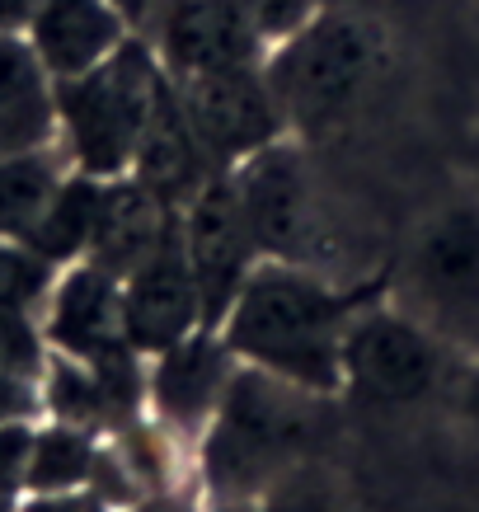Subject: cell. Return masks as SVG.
Masks as SVG:
<instances>
[{"mask_svg":"<svg viewBox=\"0 0 479 512\" xmlns=\"http://www.w3.org/2000/svg\"><path fill=\"white\" fill-rule=\"evenodd\" d=\"M249 512H343V503L334 498V489L325 480H315V475H306V470L296 466L292 475H282Z\"/></svg>","mask_w":479,"mask_h":512,"instance_id":"22","label":"cell"},{"mask_svg":"<svg viewBox=\"0 0 479 512\" xmlns=\"http://www.w3.org/2000/svg\"><path fill=\"white\" fill-rule=\"evenodd\" d=\"M325 395L240 367L193 456L202 508L249 512L282 475H292L315 437V409Z\"/></svg>","mask_w":479,"mask_h":512,"instance_id":"2","label":"cell"},{"mask_svg":"<svg viewBox=\"0 0 479 512\" xmlns=\"http://www.w3.org/2000/svg\"><path fill=\"white\" fill-rule=\"evenodd\" d=\"M170 85H174V99H179V113H184L188 132H193L212 174L235 170L249 156H259V151L292 137L287 113H282L263 66L170 80Z\"/></svg>","mask_w":479,"mask_h":512,"instance_id":"6","label":"cell"},{"mask_svg":"<svg viewBox=\"0 0 479 512\" xmlns=\"http://www.w3.org/2000/svg\"><path fill=\"white\" fill-rule=\"evenodd\" d=\"M386 66V33L381 24L353 10H325V15L292 33L287 43L268 52V85L278 94L292 137H320L329 127H343L362 104Z\"/></svg>","mask_w":479,"mask_h":512,"instance_id":"3","label":"cell"},{"mask_svg":"<svg viewBox=\"0 0 479 512\" xmlns=\"http://www.w3.org/2000/svg\"><path fill=\"white\" fill-rule=\"evenodd\" d=\"M118 311H123V339L137 357L165 353L179 339L212 325L198 282H193V268H188L184 249H179V221H174L165 245L151 249L132 273H123Z\"/></svg>","mask_w":479,"mask_h":512,"instance_id":"12","label":"cell"},{"mask_svg":"<svg viewBox=\"0 0 479 512\" xmlns=\"http://www.w3.org/2000/svg\"><path fill=\"white\" fill-rule=\"evenodd\" d=\"M395 296L437 329L442 320L479 315V193L437 202L418 221L404 249Z\"/></svg>","mask_w":479,"mask_h":512,"instance_id":"7","label":"cell"},{"mask_svg":"<svg viewBox=\"0 0 479 512\" xmlns=\"http://www.w3.org/2000/svg\"><path fill=\"white\" fill-rule=\"evenodd\" d=\"M0 512H15V503H5V498H0Z\"/></svg>","mask_w":479,"mask_h":512,"instance_id":"28","label":"cell"},{"mask_svg":"<svg viewBox=\"0 0 479 512\" xmlns=\"http://www.w3.org/2000/svg\"><path fill=\"white\" fill-rule=\"evenodd\" d=\"M66 174H71V160L62 146L0 156V240H29L47 202L66 184Z\"/></svg>","mask_w":479,"mask_h":512,"instance_id":"17","label":"cell"},{"mask_svg":"<svg viewBox=\"0 0 479 512\" xmlns=\"http://www.w3.org/2000/svg\"><path fill=\"white\" fill-rule=\"evenodd\" d=\"M165 90L170 76L160 71L146 38H127L85 76L57 80V146L71 170L104 184L127 179Z\"/></svg>","mask_w":479,"mask_h":512,"instance_id":"4","label":"cell"},{"mask_svg":"<svg viewBox=\"0 0 479 512\" xmlns=\"http://www.w3.org/2000/svg\"><path fill=\"white\" fill-rule=\"evenodd\" d=\"M47 357H52V348H47V334L38 315L0 311V376L43 386Z\"/></svg>","mask_w":479,"mask_h":512,"instance_id":"20","label":"cell"},{"mask_svg":"<svg viewBox=\"0 0 479 512\" xmlns=\"http://www.w3.org/2000/svg\"><path fill=\"white\" fill-rule=\"evenodd\" d=\"M179 249H184L193 282L202 292L207 320L217 325L231 311V301L249 282V273L263 264L259 240L249 231L240 193H235L231 174H212L193 198L179 207Z\"/></svg>","mask_w":479,"mask_h":512,"instance_id":"11","label":"cell"},{"mask_svg":"<svg viewBox=\"0 0 479 512\" xmlns=\"http://www.w3.org/2000/svg\"><path fill=\"white\" fill-rule=\"evenodd\" d=\"M104 207H109V184L90 179V174H66V184L57 188V198L47 202L43 221L33 226V235L24 240L29 249H38L47 264L71 268L85 264L94 254L99 226H104Z\"/></svg>","mask_w":479,"mask_h":512,"instance_id":"16","label":"cell"},{"mask_svg":"<svg viewBox=\"0 0 479 512\" xmlns=\"http://www.w3.org/2000/svg\"><path fill=\"white\" fill-rule=\"evenodd\" d=\"M15 512H118L99 489H71V494H24Z\"/></svg>","mask_w":479,"mask_h":512,"instance_id":"24","label":"cell"},{"mask_svg":"<svg viewBox=\"0 0 479 512\" xmlns=\"http://www.w3.org/2000/svg\"><path fill=\"white\" fill-rule=\"evenodd\" d=\"M24 38L47 66V76L71 80L104 66L137 33L109 0H43Z\"/></svg>","mask_w":479,"mask_h":512,"instance_id":"14","label":"cell"},{"mask_svg":"<svg viewBox=\"0 0 479 512\" xmlns=\"http://www.w3.org/2000/svg\"><path fill=\"white\" fill-rule=\"evenodd\" d=\"M43 0H0V33H29Z\"/></svg>","mask_w":479,"mask_h":512,"instance_id":"26","label":"cell"},{"mask_svg":"<svg viewBox=\"0 0 479 512\" xmlns=\"http://www.w3.org/2000/svg\"><path fill=\"white\" fill-rule=\"evenodd\" d=\"M57 146V80L24 33H0V156Z\"/></svg>","mask_w":479,"mask_h":512,"instance_id":"15","label":"cell"},{"mask_svg":"<svg viewBox=\"0 0 479 512\" xmlns=\"http://www.w3.org/2000/svg\"><path fill=\"white\" fill-rule=\"evenodd\" d=\"M137 38H146L170 80L249 71L268 62V43L240 0H165Z\"/></svg>","mask_w":479,"mask_h":512,"instance_id":"10","label":"cell"},{"mask_svg":"<svg viewBox=\"0 0 479 512\" xmlns=\"http://www.w3.org/2000/svg\"><path fill=\"white\" fill-rule=\"evenodd\" d=\"M33 428L38 419L0 423V498L19 503L24 484H29V456H33Z\"/></svg>","mask_w":479,"mask_h":512,"instance_id":"23","label":"cell"},{"mask_svg":"<svg viewBox=\"0 0 479 512\" xmlns=\"http://www.w3.org/2000/svg\"><path fill=\"white\" fill-rule=\"evenodd\" d=\"M235 372L240 362L217 325L188 334L165 353L146 357V419L174 437L188 456H198V442L217 419Z\"/></svg>","mask_w":479,"mask_h":512,"instance_id":"9","label":"cell"},{"mask_svg":"<svg viewBox=\"0 0 479 512\" xmlns=\"http://www.w3.org/2000/svg\"><path fill=\"white\" fill-rule=\"evenodd\" d=\"M226 174H231L235 193H240V207H245V221L254 240H259L263 259L320 268V259H315V249H320V207H315V184H310L301 141L287 137Z\"/></svg>","mask_w":479,"mask_h":512,"instance_id":"8","label":"cell"},{"mask_svg":"<svg viewBox=\"0 0 479 512\" xmlns=\"http://www.w3.org/2000/svg\"><path fill=\"white\" fill-rule=\"evenodd\" d=\"M62 268L47 264L38 249H29L24 240H0V311L38 315L43 320L47 296L57 287Z\"/></svg>","mask_w":479,"mask_h":512,"instance_id":"19","label":"cell"},{"mask_svg":"<svg viewBox=\"0 0 479 512\" xmlns=\"http://www.w3.org/2000/svg\"><path fill=\"white\" fill-rule=\"evenodd\" d=\"M104 461V437L76 423L38 419L29 456V484L24 494H71V489H94Z\"/></svg>","mask_w":479,"mask_h":512,"instance_id":"18","label":"cell"},{"mask_svg":"<svg viewBox=\"0 0 479 512\" xmlns=\"http://www.w3.org/2000/svg\"><path fill=\"white\" fill-rule=\"evenodd\" d=\"M451 348H456L451 334L409 311L390 292V282H381L348 320L339 395H353L357 404H376V409H409L433 400L442 386H456L465 367Z\"/></svg>","mask_w":479,"mask_h":512,"instance_id":"5","label":"cell"},{"mask_svg":"<svg viewBox=\"0 0 479 512\" xmlns=\"http://www.w3.org/2000/svg\"><path fill=\"white\" fill-rule=\"evenodd\" d=\"M451 390H456V414H461V423L479 437V357L475 362H465Z\"/></svg>","mask_w":479,"mask_h":512,"instance_id":"25","label":"cell"},{"mask_svg":"<svg viewBox=\"0 0 479 512\" xmlns=\"http://www.w3.org/2000/svg\"><path fill=\"white\" fill-rule=\"evenodd\" d=\"M376 287L381 282L343 287L315 264L263 259L231 301V311L217 320V329L240 367L334 400L343 390L348 320Z\"/></svg>","mask_w":479,"mask_h":512,"instance_id":"1","label":"cell"},{"mask_svg":"<svg viewBox=\"0 0 479 512\" xmlns=\"http://www.w3.org/2000/svg\"><path fill=\"white\" fill-rule=\"evenodd\" d=\"M240 5H245V15L254 19V29L263 33V43L273 52V47L287 43L292 33L315 24L325 10H334L339 0H240Z\"/></svg>","mask_w":479,"mask_h":512,"instance_id":"21","label":"cell"},{"mask_svg":"<svg viewBox=\"0 0 479 512\" xmlns=\"http://www.w3.org/2000/svg\"><path fill=\"white\" fill-rule=\"evenodd\" d=\"M109 5L127 19V24H132V33H146V24L160 15V5H165V0H109Z\"/></svg>","mask_w":479,"mask_h":512,"instance_id":"27","label":"cell"},{"mask_svg":"<svg viewBox=\"0 0 479 512\" xmlns=\"http://www.w3.org/2000/svg\"><path fill=\"white\" fill-rule=\"evenodd\" d=\"M118 282L99 264H71L57 273V287L47 296L43 334L52 353L104 362L113 353H132L123 339V311H118Z\"/></svg>","mask_w":479,"mask_h":512,"instance_id":"13","label":"cell"}]
</instances>
